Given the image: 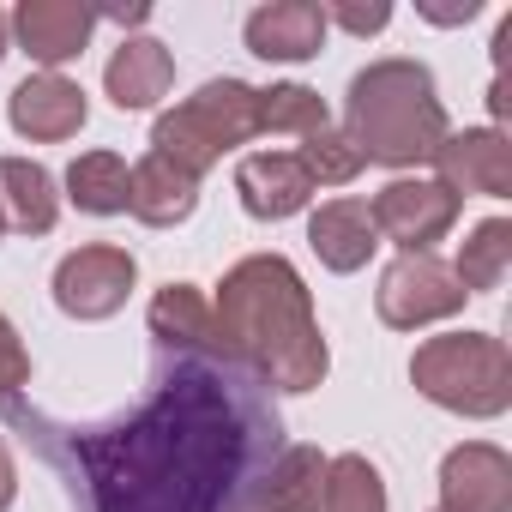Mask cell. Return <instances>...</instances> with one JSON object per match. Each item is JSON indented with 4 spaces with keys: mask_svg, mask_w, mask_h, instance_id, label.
Returning <instances> with one entry per match:
<instances>
[{
    "mask_svg": "<svg viewBox=\"0 0 512 512\" xmlns=\"http://www.w3.org/2000/svg\"><path fill=\"white\" fill-rule=\"evenodd\" d=\"M247 446V416L223 374L175 362L157 392L109 422L73 428V458L91 488V512H223Z\"/></svg>",
    "mask_w": 512,
    "mask_h": 512,
    "instance_id": "1",
    "label": "cell"
},
{
    "mask_svg": "<svg viewBox=\"0 0 512 512\" xmlns=\"http://www.w3.org/2000/svg\"><path fill=\"white\" fill-rule=\"evenodd\" d=\"M211 344L278 392H314L332 368L314 296L284 253H247L223 272L211 296Z\"/></svg>",
    "mask_w": 512,
    "mask_h": 512,
    "instance_id": "2",
    "label": "cell"
},
{
    "mask_svg": "<svg viewBox=\"0 0 512 512\" xmlns=\"http://www.w3.org/2000/svg\"><path fill=\"white\" fill-rule=\"evenodd\" d=\"M344 133L356 139L362 163L416 169V163H434L452 127H446V103L434 97V73L422 61H374L350 79Z\"/></svg>",
    "mask_w": 512,
    "mask_h": 512,
    "instance_id": "3",
    "label": "cell"
},
{
    "mask_svg": "<svg viewBox=\"0 0 512 512\" xmlns=\"http://www.w3.org/2000/svg\"><path fill=\"white\" fill-rule=\"evenodd\" d=\"M410 380L428 404L488 422L512 410V356L494 332H440L410 356Z\"/></svg>",
    "mask_w": 512,
    "mask_h": 512,
    "instance_id": "4",
    "label": "cell"
},
{
    "mask_svg": "<svg viewBox=\"0 0 512 512\" xmlns=\"http://www.w3.org/2000/svg\"><path fill=\"white\" fill-rule=\"evenodd\" d=\"M260 139V91L241 79H211L199 85L187 103H175L169 115H157L151 127V151L169 157L175 169H187L193 181L223 163V151Z\"/></svg>",
    "mask_w": 512,
    "mask_h": 512,
    "instance_id": "5",
    "label": "cell"
},
{
    "mask_svg": "<svg viewBox=\"0 0 512 512\" xmlns=\"http://www.w3.org/2000/svg\"><path fill=\"white\" fill-rule=\"evenodd\" d=\"M470 296L458 290L452 266L434 260V253H398V260L380 272V290H374V308L392 332H422L434 320H452Z\"/></svg>",
    "mask_w": 512,
    "mask_h": 512,
    "instance_id": "6",
    "label": "cell"
},
{
    "mask_svg": "<svg viewBox=\"0 0 512 512\" xmlns=\"http://www.w3.org/2000/svg\"><path fill=\"white\" fill-rule=\"evenodd\" d=\"M133 284H139L133 253L115 247V241H91V247L67 253V260L55 266V308L67 320H109V314L127 308Z\"/></svg>",
    "mask_w": 512,
    "mask_h": 512,
    "instance_id": "7",
    "label": "cell"
},
{
    "mask_svg": "<svg viewBox=\"0 0 512 512\" xmlns=\"http://www.w3.org/2000/svg\"><path fill=\"white\" fill-rule=\"evenodd\" d=\"M368 217H374L380 241H392L404 253H434V241L458 223V193H446L434 175H392L368 199Z\"/></svg>",
    "mask_w": 512,
    "mask_h": 512,
    "instance_id": "8",
    "label": "cell"
},
{
    "mask_svg": "<svg viewBox=\"0 0 512 512\" xmlns=\"http://www.w3.org/2000/svg\"><path fill=\"white\" fill-rule=\"evenodd\" d=\"M434 181L446 193H482V199H506L512 193V139L500 127H464L446 133L434 151Z\"/></svg>",
    "mask_w": 512,
    "mask_h": 512,
    "instance_id": "9",
    "label": "cell"
},
{
    "mask_svg": "<svg viewBox=\"0 0 512 512\" xmlns=\"http://www.w3.org/2000/svg\"><path fill=\"white\" fill-rule=\"evenodd\" d=\"M440 512H512V458L494 440H464L440 464Z\"/></svg>",
    "mask_w": 512,
    "mask_h": 512,
    "instance_id": "10",
    "label": "cell"
},
{
    "mask_svg": "<svg viewBox=\"0 0 512 512\" xmlns=\"http://www.w3.org/2000/svg\"><path fill=\"white\" fill-rule=\"evenodd\" d=\"M7 19H13L19 49H25L43 73H61L67 61H79L85 43H91V31L103 25L91 7H79V0H25V7L7 13Z\"/></svg>",
    "mask_w": 512,
    "mask_h": 512,
    "instance_id": "11",
    "label": "cell"
},
{
    "mask_svg": "<svg viewBox=\"0 0 512 512\" xmlns=\"http://www.w3.org/2000/svg\"><path fill=\"white\" fill-rule=\"evenodd\" d=\"M7 121H13V133L31 139V145H61V139H73V133L91 121V103H85V91H79L67 73H31V79L7 97Z\"/></svg>",
    "mask_w": 512,
    "mask_h": 512,
    "instance_id": "12",
    "label": "cell"
},
{
    "mask_svg": "<svg viewBox=\"0 0 512 512\" xmlns=\"http://www.w3.org/2000/svg\"><path fill=\"white\" fill-rule=\"evenodd\" d=\"M235 193H241V211H247V217L278 223V217L308 211L314 181H308V169H302L296 151H247V157L235 163Z\"/></svg>",
    "mask_w": 512,
    "mask_h": 512,
    "instance_id": "13",
    "label": "cell"
},
{
    "mask_svg": "<svg viewBox=\"0 0 512 512\" xmlns=\"http://www.w3.org/2000/svg\"><path fill=\"white\" fill-rule=\"evenodd\" d=\"M326 13H320V0H266V7H253L241 37L247 49L260 55V61H314L326 49Z\"/></svg>",
    "mask_w": 512,
    "mask_h": 512,
    "instance_id": "14",
    "label": "cell"
},
{
    "mask_svg": "<svg viewBox=\"0 0 512 512\" xmlns=\"http://www.w3.org/2000/svg\"><path fill=\"white\" fill-rule=\"evenodd\" d=\"M308 247L320 253V266L338 272V278L362 272L374 253H380V229L368 217V199H326L308 217Z\"/></svg>",
    "mask_w": 512,
    "mask_h": 512,
    "instance_id": "15",
    "label": "cell"
},
{
    "mask_svg": "<svg viewBox=\"0 0 512 512\" xmlns=\"http://www.w3.org/2000/svg\"><path fill=\"white\" fill-rule=\"evenodd\" d=\"M169 85H175V55H169L157 37H121V49H115L109 67H103V91H109V103L127 109V115L163 103Z\"/></svg>",
    "mask_w": 512,
    "mask_h": 512,
    "instance_id": "16",
    "label": "cell"
},
{
    "mask_svg": "<svg viewBox=\"0 0 512 512\" xmlns=\"http://www.w3.org/2000/svg\"><path fill=\"white\" fill-rule=\"evenodd\" d=\"M193 205H199V181L187 169H175L169 157L151 151V157H139L127 169V211L145 229H175V223L193 217Z\"/></svg>",
    "mask_w": 512,
    "mask_h": 512,
    "instance_id": "17",
    "label": "cell"
},
{
    "mask_svg": "<svg viewBox=\"0 0 512 512\" xmlns=\"http://www.w3.org/2000/svg\"><path fill=\"white\" fill-rule=\"evenodd\" d=\"M0 217L19 235H49L61 223V193L55 175L37 157H0Z\"/></svg>",
    "mask_w": 512,
    "mask_h": 512,
    "instance_id": "18",
    "label": "cell"
},
{
    "mask_svg": "<svg viewBox=\"0 0 512 512\" xmlns=\"http://www.w3.org/2000/svg\"><path fill=\"white\" fill-rule=\"evenodd\" d=\"M320 488H326L320 446H290L260 476V512H320Z\"/></svg>",
    "mask_w": 512,
    "mask_h": 512,
    "instance_id": "19",
    "label": "cell"
},
{
    "mask_svg": "<svg viewBox=\"0 0 512 512\" xmlns=\"http://www.w3.org/2000/svg\"><path fill=\"white\" fill-rule=\"evenodd\" d=\"M512 272V223L506 217H488L476 223L464 241H458V260H452V278L464 296H482V290H500Z\"/></svg>",
    "mask_w": 512,
    "mask_h": 512,
    "instance_id": "20",
    "label": "cell"
},
{
    "mask_svg": "<svg viewBox=\"0 0 512 512\" xmlns=\"http://www.w3.org/2000/svg\"><path fill=\"white\" fill-rule=\"evenodd\" d=\"M151 338L163 350H205L211 344V296L199 284H163L151 302Z\"/></svg>",
    "mask_w": 512,
    "mask_h": 512,
    "instance_id": "21",
    "label": "cell"
},
{
    "mask_svg": "<svg viewBox=\"0 0 512 512\" xmlns=\"http://www.w3.org/2000/svg\"><path fill=\"white\" fill-rule=\"evenodd\" d=\"M67 199L91 217H121L127 211V157L121 151H79L67 163Z\"/></svg>",
    "mask_w": 512,
    "mask_h": 512,
    "instance_id": "22",
    "label": "cell"
},
{
    "mask_svg": "<svg viewBox=\"0 0 512 512\" xmlns=\"http://www.w3.org/2000/svg\"><path fill=\"white\" fill-rule=\"evenodd\" d=\"M320 512H386V482L362 452H338L326 458V488H320Z\"/></svg>",
    "mask_w": 512,
    "mask_h": 512,
    "instance_id": "23",
    "label": "cell"
},
{
    "mask_svg": "<svg viewBox=\"0 0 512 512\" xmlns=\"http://www.w3.org/2000/svg\"><path fill=\"white\" fill-rule=\"evenodd\" d=\"M320 127H332L326 97L314 85H272L260 91V133H290V139H314Z\"/></svg>",
    "mask_w": 512,
    "mask_h": 512,
    "instance_id": "24",
    "label": "cell"
},
{
    "mask_svg": "<svg viewBox=\"0 0 512 512\" xmlns=\"http://www.w3.org/2000/svg\"><path fill=\"white\" fill-rule=\"evenodd\" d=\"M302 169H308V181L314 187H350L368 163H362V151H356V139L344 133V127H320L314 139H302Z\"/></svg>",
    "mask_w": 512,
    "mask_h": 512,
    "instance_id": "25",
    "label": "cell"
},
{
    "mask_svg": "<svg viewBox=\"0 0 512 512\" xmlns=\"http://www.w3.org/2000/svg\"><path fill=\"white\" fill-rule=\"evenodd\" d=\"M31 386V356L13 332V320L0 314V416H19V398Z\"/></svg>",
    "mask_w": 512,
    "mask_h": 512,
    "instance_id": "26",
    "label": "cell"
},
{
    "mask_svg": "<svg viewBox=\"0 0 512 512\" xmlns=\"http://www.w3.org/2000/svg\"><path fill=\"white\" fill-rule=\"evenodd\" d=\"M326 13V25H338V31H350V37H374V31H386L392 25V7L386 0H332V7H320Z\"/></svg>",
    "mask_w": 512,
    "mask_h": 512,
    "instance_id": "27",
    "label": "cell"
},
{
    "mask_svg": "<svg viewBox=\"0 0 512 512\" xmlns=\"http://www.w3.org/2000/svg\"><path fill=\"white\" fill-rule=\"evenodd\" d=\"M476 13H482V0H458V7H422L428 25H470Z\"/></svg>",
    "mask_w": 512,
    "mask_h": 512,
    "instance_id": "28",
    "label": "cell"
},
{
    "mask_svg": "<svg viewBox=\"0 0 512 512\" xmlns=\"http://www.w3.org/2000/svg\"><path fill=\"white\" fill-rule=\"evenodd\" d=\"M19 500V464H13V446L0 440V512Z\"/></svg>",
    "mask_w": 512,
    "mask_h": 512,
    "instance_id": "29",
    "label": "cell"
},
{
    "mask_svg": "<svg viewBox=\"0 0 512 512\" xmlns=\"http://www.w3.org/2000/svg\"><path fill=\"white\" fill-rule=\"evenodd\" d=\"M97 19H109V25L133 31V25H145V19H151V7H115V13H97Z\"/></svg>",
    "mask_w": 512,
    "mask_h": 512,
    "instance_id": "30",
    "label": "cell"
},
{
    "mask_svg": "<svg viewBox=\"0 0 512 512\" xmlns=\"http://www.w3.org/2000/svg\"><path fill=\"white\" fill-rule=\"evenodd\" d=\"M7 55H13V19L0 13V61H7Z\"/></svg>",
    "mask_w": 512,
    "mask_h": 512,
    "instance_id": "31",
    "label": "cell"
},
{
    "mask_svg": "<svg viewBox=\"0 0 512 512\" xmlns=\"http://www.w3.org/2000/svg\"><path fill=\"white\" fill-rule=\"evenodd\" d=\"M0 235H7V217H0Z\"/></svg>",
    "mask_w": 512,
    "mask_h": 512,
    "instance_id": "32",
    "label": "cell"
}]
</instances>
